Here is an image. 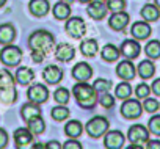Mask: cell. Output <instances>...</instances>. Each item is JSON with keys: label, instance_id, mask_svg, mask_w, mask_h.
Returning a JSON list of instances; mask_svg holds the SVG:
<instances>
[{"label": "cell", "instance_id": "277c9868", "mask_svg": "<svg viewBox=\"0 0 160 149\" xmlns=\"http://www.w3.org/2000/svg\"><path fill=\"white\" fill-rule=\"evenodd\" d=\"M107 130H108V121L104 116H94L87 122V132L93 138L102 137Z\"/></svg>", "mask_w": 160, "mask_h": 149}, {"label": "cell", "instance_id": "e0dca14e", "mask_svg": "<svg viewBox=\"0 0 160 149\" xmlns=\"http://www.w3.org/2000/svg\"><path fill=\"white\" fill-rule=\"evenodd\" d=\"M21 115H22V119L25 122L32 121L33 118H38L41 116V108H39V104H35V102H28L22 107L21 110Z\"/></svg>", "mask_w": 160, "mask_h": 149}, {"label": "cell", "instance_id": "816d5d0a", "mask_svg": "<svg viewBox=\"0 0 160 149\" xmlns=\"http://www.w3.org/2000/svg\"><path fill=\"white\" fill-rule=\"evenodd\" d=\"M61 2H66V3H72L74 0H61Z\"/></svg>", "mask_w": 160, "mask_h": 149}, {"label": "cell", "instance_id": "836d02e7", "mask_svg": "<svg viewBox=\"0 0 160 149\" xmlns=\"http://www.w3.org/2000/svg\"><path fill=\"white\" fill-rule=\"evenodd\" d=\"M115 93H116V97H119V99H127V97L132 94V88H130V85H129L127 82H122V83H119V85L116 87Z\"/></svg>", "mask_w": 160, "mask_h": 149}, {"label": "cell", "instance_id": "f1b7e54d", "mask_svg": "<svg viewBox=\"0 0 160 149\" xmlns=\"http://www.w3.org/2000/svg\"><path fill=\"white\" fill-rule=\"evenodd\" d=\"M119 57V50L113 46V44H105L102 49V58L105 61H115Z\"/></svg>", "mask_w": 160, "mask_h": 149}, {"label": "cell", "instance_id": "83f0119b", "mask_svg": "<svg viewBox=\"0 0 160 149\" xmlns=\"http://www.w3.org/2000/svg\"><path fill=\"white\" fill-rule=\"evenodd\" d=\"M154 71H155V67H154V64H152L149 60H144V61H141V63L138 64V74H140L141 79H149V77H152V76H154Z\"/></svg>", "mask_w": 160, "mask_h": 149}, {"label": "cell", "instance_id": "484cf974", "mask_svg": "<svg viewBox=\"0 0 160 149\" xmlns=\"http://www.w3.org/2000/svg\"><path fill=\"white\" fill-rule=\"evenodd\" d=\"M141 17H144V21H157L160 17V11L155 5H144L143 10H141Z\"/></svg>", "mask_w": 160, "mask_h": 149}, {"label": "cell", "instance_id": "ffe728a7", "mask_svg": "<svg viewBox=\"0 0 160 149\" xmlns=\"http://www.w3.org/2000/svg\"><path fill=\"white\" fill-rule=\"evenodd\" d=\"M16 36V30L11 24H3L0 25V44H11Z\"/></svg>", "mask_w": 160, "mask_h": 149}, {"label": "cell", "instance_id": "f546056e", "mask_svg": "<svg viewBox=\"0 0 160 149\" xmlns=\"http://www.w3.org/2000/svg\"><path fill=\"white\" fill-rule=\"evenodd\" d=\"M44 127H46V124H44V121H42L39 116H38V118H33L32 121L27 122V129H28L32 133H35V135L42 133V132H44Z\"/></svg>", "mask_w": 160, "mask_h": 149}, {"label": "cell", "instance_id": "f5cc1de1", "mask_svg": "<svg viewBox=\"0 0 160 149\" xmlns=\"http://www.w3.org/2000/svg\"><path fill=\"white\" fill-rule=\"evenodd\" d=\"M155 3H157V7L160 8V0H155Z\"/></svg>", "mask_w": 160, "mask_h": 149}, {"label": "cell", "instance_id": "ba28073f", "mask_svg": "<svg viewBox=\"0 0 160 149\" xmlns=\"http://www.w3.org/2000/svg\"><path fill=\"white\" fill-rule=\"evenodd\" d=\"M127 138L132 141V143H137V144H141V143H146L148 138H149V132L146 130L144 126H140V124H135L129 129V133H127Z\"/></svg>", "mask_w": 160, "mask_h": 149}, {"label": "cell", "instance_id": "7bdbcfd3", "mask_svg": "<svg viewBox=\"0 0 160 149\" xmlns=\"http://www.w3.org/2000/svg\"><path fill=\"white\" fill-rule=\"evenodd\" d=\"M7 143H8V133H7L2 127H0V149L5 147Z\"/></svg>", "mask_w": 160, "mask_h": 149}, {"label": "cell", "instance_id": "7c38bea8", "mask_svg": "<svg viewBox=\"0 0 160 149\" xmlns=\"http://www.w3.org/2000/svg\"><path fill=\"white\" fill-rule=\"evenodd\" d=\"M140 50H141L140 42H137L135 39H126V41L121 44V53H122L126 58H130V60L137 58V57L140 55Z\"/></svg>", "mask_w": 160, "mask_h": 149}, {"label": "cell", "instance_id": "b9f144b4", "mask_svg": "<svg viewBox=\"0 0 160 149\" xmlns=\"http://www.w3.org/2000/svg\"><path fill=\"white\" fill-rule=\"evenodd\" d=\"M63 147L64 149H82V144H80L78 141H75V140H69L63 144Z\"/></svg>", "mask_w": 160, "mask_h": 149}, {"label": "cell", "instance_id": "7402d4cb", "mask_svg": "<svg viewBox=\"0 0 160 149\" xmlns=\"http://www.w3.org/2000/svg\"><path fill=\"white\" fill-rule=\"evenodd\" d=\"M33 79H35V72L30 67H19L16 71V80L21 85H28Z\"/></svg>", "mask_w": 160, "mask_h": 149}, {"label": "cell", "instance_id": "8fae6325", "mask_svg": "<svg viewBox=\"0 0 160 149\" xmlns=\"http://www.w3.org/2000/svg\"><path fill=\"white\" fill-rule=\"evenodd\" d=\"M63 69H60L58 66H55V64H50V66H47L44 71H42V77H44V80L47 82V83H50V85H55V83H58L61 79H63Z\"/></svg>", "mask_w": 160, "mask_h": 149}, {"label": "cell", "instance_id": "f907efd6", "mask_svg": "<svg viewBox=\"0 0 160 149\" xmlns=\"http://www.w3.org/2000/svg\"><path fill=\"white\" fill-rule=\"evenodd\" d=\"M80 2H82V3H90L91 0H80Z\"/></svg>", "mask_w": 160, "mask_h": 149}, {"label": "cell", "instance_id": "60d3db41", "mask_svg": "<svg viewBox=\"0 0 160 149\" xmlns=\"http://www.w3.org/2000/svg\"><path fill=\"white\" fill-rule=\"evenodd\" d=\"M101 104L105 107V108H110V107H113L115 105V97L110 94V93H102V96H101Z\"/></svg>", "mask_w": 160, "mask_h": 149}, {"label": "cell", "instance_id": "ac0fdd59", "mask_svg": "<svg viewBox=\"0 0 160 149\" xmlns=\"http://www.w3.org/2000/svg\"><path fill=\"white\" fill-rule=\"evenodd\" d=\"M28 8H30V13L33 14V16H36V17H42V16H46L47 13H49V2L47 0H32L30 2V5H28Z\"/></svg>", "mask_w": 160, "mask_h": 149}, {"label": "cell", "instance_id": "4fadbf2b", "mask_svg": "<svg viewBox=\"0 0 160 149\" xmlns=\"http://www.w3.org/2000/svg\"><path fill=\"white\" fill-rule=\"evenodd\" d=\"M104 144L105 147L108 149H119L122 147L124 144V135L119 132V130H112L105 135V140H104Z\"/></svg>", "mask_w": 160, "mask_h": 149}, {"label": "cell", "instance_id": "2e32d148", "mask_svg": "<svg viewBox=\"0 0 160 149\" xmlns=\"http://www.w3.org/2000/svg\"><path fill=\"white\" fill-rule=\"evenodd\" d=\"M75 55V49L68 44V42H61L57 46V50H55V57L60 60V61H71Z\"/></svg>", "mask_w": 160, "mask_h": 149}, {"label": "cell", "instance_id": "7a4b0ae2", "mask_svg": "<svg viewBox=\"0 0 160 149\" xmlns=\"http://www.w3.org/2000/svg\"><path fill=\"white\" fill-rule=\"evenodd\" d=\"M53 42H55L53 36L49 32H46V30H38V32L32 33V36L28 39V44H30L32 50H39L44 55L52 52Z\"/></svg>", "mask_w": 160, "mask_h": 149}, {"label": "cell", "instance_id": "cb8c5ba5", "mask_svg": "<svg viewBox=\"0 0 160 149\" xmlns=\"http://www.w3.org/2000/svg\"><path fill=\"white\" fill-rule=\"evenodd\" d=\"M53 16L57 19H60V21L68 19L71 16V7H69V3H66V2L55 3V7H53Z\"/></svg>", "mask_w": 160, "mask_h": 149}, {"label": "cell", "instance_id": "f35d334b", "mask_svg": "<svg viewBox=\"0 0 160 149\" xmlns=\"http://www.w3.org/2000/svg\"><path fill=\"white\" fill-rule=\"evenodd\" d=\"M158 102L155 101V99H149V97H146L144 99V104H143V108L146 110V112H149V113H154V112H157L158 110Z\"/></svg>", "mask_w": 160, "mask_h": 149}, {"label": "cell", "instance_id": "5bb4252c", "mask_svg": "<svg viewBox=\"0 0 160 149\" xmlns=\"http://www.w3.org/2000/svg\"><path fill=\"white\" fill-rule=\"evenodd\" d=\"M127 24H129V14L124 13V11H116V13H113L112 17H110V21H108V25H110L113 30H116V32L122 30Z\"/></svg>", "mask_w": 160, "mask_h": 149}, {"label": "cell", "instance_id": "9c48e42d", "mask_svg": "<svg viewBox=\"0 0 160 149\" xmlns=\"http://www.w3.org/2000/svg\"><path fill=\"white\" fill-rule=\"evenodd\" d=\"M93 76V69L88 63H77L72 67V77L77 79L78 82H87Z\"/></svg>", "mask_w": 160, "mask_h": 149}, {"label": "cell", "instance_id": "44dd1931", "mask_svg": "<svg viewBox=\"0 0 160 149\" xmlns=\"http://www.w3.org/2000/svg\"><path fill=\"white\" fill-rule=\"evenodd\" d=\"M130 32H132L133 38H137V39H146L151 35V27L146 22H135L132 25V30Z\"/></svg>", "mask_w": 160, "mask_h": 149}, {"label": "cell", "instance_id": "3957f363", "mask_svg": "<svg viewBox=\"0 0 160 149\" xmlns=\"http://www.w3.org/2000/svg\"><path fill=\"white\" fill-rule=\"evenodd\" d=\"M0 60H2V63L7 64V66H18L22 60V50L16 46L7 44L2 49V52H0Z\"/></svg>", "mask_w": 160, "mask_h": 149}, {"label": "cell", "instance_id": "52a82bcc", "mask_svg": "<svg viewBox=\"0 0 160 149\" xmlns=\"http://www.w3.org/2000/svg\"><path fill=\"white\" fill-rule=\"evenodd\" d=\"M27 97H28L30 102L42 104V102H46L47 97H49V90H47L44 85H39V83H38V85H33V87L28 88V91H27Z\"/></svg>", "mask_w": 160, "mask_h": 149}, {"label": "cell", "instance_id": "8d00e7d4", "mask_svg": "<svg viewBox=\"0 0 160 149\" xmlns=\"http://www.w3.org/2000/svg\"><path fill=\"white\" fill-rule=\"evenodd\" d=\"M107 7H108V10H112L113 13L122 11V10L126 8V0H108Z\"/></svg>", "mask_w": 160, "mask_h": 149}, {"label": "cell", "instance_id": "603a6c76", "mask_svg": "<svg viewBox=\"0 0 160 149\" xmlns=\"http://www.w3.org/2000/svg\"><path fill=\"white\" fill-rule=\"evenodd\" d=\"M99 50L98 41L96 39H85L82 44H80V52H82L85 57H94Z\"/></svg>", "mask_w": 160, "mask_h": 149}, {"label": "cell", "instance_id": "74e56055", "mask_svg": "<svg viewBox=\"0 0 160 149\" xmlns=\"http://www.w3.org/2000/svg\"><path fill=\"white\" fill-rule=\"evenodd\" d=\"M149 93H151V88H149L146 83H140V85L135 88V94H137L138 99H146V97L149 96Z\"/></svg>", "mask_w": 160, "mask_h": 149}, {"label": "cell", "instance_id": "9a60e30c", "mask_svg": "<svg viewBox=\"0 0 160 149\" xmlns=\"http://www.w3.org/2000/svg\"><path fill=\"white\" fill-rule=\"evenodd\" d=\"M116 74H118V77H121L122 80H132L135 77V66L130 61L124 60V61H121L118 64Z\"/></svg>", "mask_w": 160, "mask_h": 149}, {"label": "cell", "instance_id": "ab89813d", "mask_svg": "<svg viewBox=\"0 0 160 149\" xmlns=\"http://www.w3.org/2000/svg\"><path fill=\"white\" fill-rule=\"evenodd\" d=\"M149 130L155 135H160V115L152 116L149 119Z\"/></svg>", "mask_w": 160, "mask_h": 149}, {"label": "cell", "instance_id": "1f68e13d", "mask_svg": "<svg viewBox=\"0 0 160 149\" xmlns=\"http://www.w3.org/2000/svg\"><path fill=\"white\" fill-rule=\"evenodd\" d=\"M52 118L55 121H64V119L69 118V110L64 105L60 104V105H57V107L52 108Z\"/></svg>", "mask_w": 160, "mask_h": 149}, {"label": "cell", "instance_id": "e575fe53", "mask_svg": "<svg viewBox=\"0 0 160 149\" xmlns=\"http://www.w3.org/2000/svg\"><path fill=\"white\" fill-rule=\"evenodd\" d=\"M93 88H94L98 93H105V91H108V90L112 88V82L107 80V79H98V80L94 82Z\"/></svg>", "mask_w": 160, "mask_h": 149}, {"label": "cell", "instance_id": "f6af8a7d", "mask_svg": "<svg viewBox=\"0 0 160 149\" xmlns=\"http://www.w3.org/2000/svg\"><path fill=\"white\" fill-rule=\"evenodd\" d=\"M152 93L157 94V96H160V79L154 80V83H152Z\"/></svg>", "mask_w": 160, "mask_h": 149}, {"label": "cell", "instance_id": "681fc988", "mask_svg": "<svg viewBox=\"0 0 160 149\" xmlns=\"http://www.w3.org/2000/svg\"><path fill=\"white\" fill-rule=\"evenodd\" d=\"M5 3H7V0H0V8H2Z\"/></svg>", "mask_w": 160, "mask_h": 149}, {"label": "cell", "instance_id": "d6986e66", "mask_svg": "<svg viewBox=\"0 0 160 149\" xmlns=\"http://www.w3.org/2000/svg\"><path fill=\"white\" fill-rule=\"evenodd\" d=\"M14 141H16V147H19V149L28 146L32 143V132L28 129H24V127L18 129L14 132Z\"/></svg>", "mask_w": 160, "mask_h": 149}, {"label": "cell", "instance_id": "4316f807", "mask_svg": "<svg viewBox=\"0 0 160 149\" xmlns=\"http://www.w3.org/2000/svg\"><path fill=\"white\" fill-rule=\"evenodd\" d=\"M64 133L71 138H77L80 133H82V122L80 121H69L66 126H64Z\"/></svg>", "mask_w": 160, "mask_h": 149}, {"label": "cell", "instance_id": "7dc6e473", "mask_svg": "<svg viewBox=\"0 0 160 149\" xmlns=\"http://www.w3.org/2000/svg\"><path fill=\"white\" fill-rule=\"evenodd\" d=\"M47 147H49V149H61L63 144H60L58 141H50V143L47 144Z\"/></svg>", "mask_w": 160, "mask_h": 149}, {"label": "cell", "instance_id": "bcb514c9", "mask_svg": "<svg viewBox=\"0 0 160 149\" xmlns=\"http://www.w3.org/2000/svg\"><path fill=\"white\" fill-rule=\"evenodd\" d=\"M148 147H149V149H160V141H158V140L148 141Z\"/></svg>", "mask_w": 160, "mask_h": 149}, {"label": "cell", "instance_id": "8992f818", "mask_svg": "<svg viewBox=\"0 0 160 149\" xmlns=\"http://www.w3.org/2000/svg\"><path fill=\"white\" fill-rule=\"evenodd\" d=\"M143 112V107L138 101L135 99H129V101H124V104L121 105V113L126 119H135L141 115Z\"/></svg>", "mask_w": 160, "mask_h": 149}, {"label": "cell", "instance_id": "30bf717a", "mask_svg": "<svg viewBox=\"0 0 160 149\" xmlns=\"http://www.w3.org/2000/svg\"><path fill=\"white\" fill-rule=\"evenodd\" d=\"M107 10H108V7L102 2V0H91L90 5H88V14L96 21H101L102 17H105Z\"/></svg>", "mask_w": 160, "mask_h": 149}, {"label": "cell", "instance_id": "6da1fadb", "mask_svg": "<svg viewBox=\"0 0 160 149\" xmlns=\"http://www.w3.org/2000/svg\"><path fill=\"white\" fill-rule=\"evenodd\" d=\"M72 93H74L78 105L83 108H93L98 102V91L91 85H88L87 82L75 83L72 88Z\"/></svg>", "mask_w": 160, "mask_h": 149}, {"label": "cell", "instance_id": "ee69618b", "mask_svg": "<svg viewBox=\"0 0 160 149\" xmlns=\"http://www.w3.org/2000/svg\"><path fill=\"white\" fill-rule=\"evenodd\" d=\"M44 53L42 52H39V50H32V58H33V61H36V63H41L42 60H44Z\"/></svg>", "mask_w": 160, "mask_h": 149}, {"label": "cell", "instance_id": "5b68a950", "mask_svg": "<svg viewBox=\"0 0 160 149\" xmlns=\"http://www.w3.org/2000/svg\"><path fill=\"white\" fill-rule=\"evenodd\" d=\"M66 32L72 38H82L87 33V24L82 17H71L66 22Z\"/></svg>", "mask_w": 160, "mask_h": 149}, {"label": "cell", "instance_id": "4dcf8cb0", "mask_svg": "<svg viewBox=\"0 0 160 149\" xmlns=\"http://www.w3.org/2000/svg\"><path fill=\"white\" fill-rule=\"evenodd\" d=\"M144 50H146V55L149 58H158L160 57V41H157V39L149 41L146 44V49Z\"/></svg>", "mask_w": 160, "mask_h": 149}, {"label": "cell", "instance_id": "d4e9b609", "mask_svg": "<svg viewBox=\"0 0 160 149\" xmlns=\"http://www.w3.org/2000/svg\"><path fill=\"white\" fill-rule=\"evenodd\" d=\"M18 97V93H16V88L11 87V88H0V102L5 104V105H10L16 101Z\"/></svg>", "mask_w": 160, "mask_h": 149}, {"label": "cell", "instance_id": "d6a6232c", "mask_svg": "<svg viewBox=\"0 0 160 149\" xmlns=\"http://www.w3.org/2000/svg\"><path fill=\"white\" fill-rule=\"evenodd\" d=\"M11 87H14V77L7 69H2L0 71V88H11Z\"/></svg>", "mask_w": 160, "mask_h": 149}, {"label": "cell", "instance_id": "c3c4849f", "mask_svg": "<svg viewBox=\"0 0 160 149\" xmlns=\"http://www.w3.org/2000/svg\"><path fill=\"white\" fill-rule=\"evenodd\" d=\"M46 147H47V144H41V143L33 144V149H46Z\"/></svg>", "mask_w": 160, "mask_h": 149}, {"label": "cell", "instance_id": "d590c367", "mask_svg": "<svg viewBox=\"0 0 160 149\" xmlns=\"http://www.w3.org/2000/svg\"><path fill=\"white\" fill-rule=\"evenodd\" d=\"M53 97H55V101H57L58 104L64 105V104H68V101H69V91H68L66 88H58V90L55 91Z\"/></svg>", "mask_w": 160, "mask_h": 149}]
</instances>
